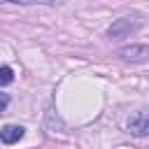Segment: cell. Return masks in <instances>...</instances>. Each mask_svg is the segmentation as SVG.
<instances>
[{"label": "cell", "instance_id": "1", "mask_svg": "<svg viewBox=\"0 0 149 149\" xmlns=\"http://www.w3.org/2000/svg\"><path fill=\"white\" fill-rule=\"evenodd\" d=\"M142 26V19L137 14H128V16H121L116 19L109 28H107V37L112 40H123V37H130L133 33H137Z\"/></svg>", "mask_w": 149, "mask_h": 149}, {"label": "cell", "instance_id": "2", "mask_svg": "<svg viewBox=\"0 0 149 149\" xmlns=\"http://www.w3.org/2000/svg\"><path fill=\"white\" fill-rule=\"evenodd\" d=\"M128 133L135 135V137H144V135H149V109L135 112V114L128 119Z\"/></svg>", "mask_w": 149, "mask_h": 149}, {"label": "cell", "instance_id": "3", "mask_svg": "<svg viewBox=\"0 0 149 149\" xmlns=\"http://www.w3.org/2000/svg\"><path fill=\"white\" fill-rule=\"evenodd\" d=\"M119 56H121L123 61H140V58L149 56V47H144V44H133V47H123V49H119Z\"/></svg>", "mask_w": 149, "mask_h": 149}, {"label": "cell", "instance_id": "4", "mask_svg": "<svg viewBox=\"0 0 149 149\" xmlns=\"http://www.w3.org/2000/svg\"><path fill=\"white\" fill-rule=\"evenodd\" d=\"M21 137H23V128H21V126L9 123V126H5V128L0 130V140H2L5 144H14V142H19Z\"/></svg>", "mask_w": 149, "mask_h": 149}, {"label": "cell", "instance_id": "5", "mask_svg": "<svg viewBox=\"0 0 149 149\" xmlns=\"http://www.w3.org/2000/svg\"><path fill=\"white\" fill-rule=\"evenodd\" d=\"M0 2H9V5H58L61 0H0Z\"/></svg>", "mask_w": 149, "mask_h": 149}, {"label": "cell", "instance_id": "6", "mask_svg": "<svg viewBox=\"0 0 149 149\" xmlns=\"http://www.w3.org/2000/svg\"><path fill=\"white\" fill-rule=\"evenodd\" d=\"M14 81V70L12 68H0V86H5V84H12Z\"/></svg>", "mask_w": 149, "mask_h": 149}, {"label": "cell", "instance_id": "7", "mask_svg": "<svg viewBox=\"0 0 149 149\" xmlns=\"http://www.w3.org/2000/svg\"><path fill=\"white\" fill-rule=\"evenodd\" d=\"M7 105H9V95H7V93H0V112H2Z\"/></svg>", "mask_w": 149, "mask_h": 149}]
</instances>
